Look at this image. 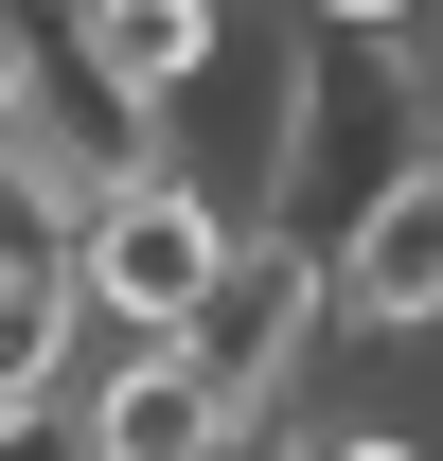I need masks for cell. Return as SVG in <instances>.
<instances>
[{"mask_svg":"<svg viewBox=\"0 0 443 461\" xmlns=\"http://www.w3.org/2000/svg\"><path fill=\"white\" fill-rule=\"evenodd\" d=\"M71 373H89V302H71V249H0V426H36Z\"/></svg>","mask_w":443,"mask_h":461,"instance_id":"8992f818","label":"cell"},{"mask_svg":"<svg viewBox=\"0 0 443 461\" xmlns=\"http://www.w3.org/2000/svg\"><path fill=\"white\" fill-rule=\"evenodd\" d=\"M231 230H249V213H231L195 160H142L107 213L71 230V302H89L107 338H195V302L231 285Z\"/></svg>","mask_w":443,"mask_h":461,"instance_id":"6da1fadb","label":"cell"},{"mask_svg":"<svg viewBox=\"0 0 443 461\" xmlns=\"http://www.w3.org/2000/svg\"><path fill=\"white\" fill-rule=\"evenodd\" d=\"M302 461H443V444H426V426H408V408H337V426H320V444H302Z\"/></svg>","mask_w":443,"mask_h":461,"instance_id":"52a82bcc","label":"cell"},{"mask_svg":"<svg viewBox=\"0 0 443 461\" xmlns=\"http://www.w3.org/2000/svg\"><path fill=\"white\" fill-rule=\"evenodd\" d=\"M36 89H54V54H36V36H18V18H0V142H18V124H36Z\"/></svg>","mask_w":443,"mask_h":461,"instance_id":"ba28073f","label":"cell"},{"mask_svg":"<svg viewBox=\"0 0 443 461\" xmlns=\"http://www.w3.org/2000/svg\"><path fill=\"white\" fill-rule=\"evenodd\" d=\"M231 444H249V408L177 338H124L107 373H89V461H231Z\"/></svg>","mask_w":443,"mask_h":461,"instance_id":"5b68a950","label":"cell"},{"mask_svg":"<svg viewBox=\"0 0 443 461\" xmlns=\"http://www.w3.org/2000/svg\"><path fill=\"white\" fill-rule=\"evenodd\" d=\"M302 18H337V36H426L443 0H302Z\"/></svg>","mask_w":443,"mask_h":461,"instance_id":"9c48e42d","label":"cell"},{"mask_svg":"<svg viewBox=\"0 0 443 461\" xmlns=\"http://www.w3.org/2000/svg\"><path fill=\"white\" fill-rule=\"evenodd\" d=\"M320 338H337V267H320V230L249 213V230H231V285L195 302V338H177V355H195L231 408H267V391H284Z\"/></svg>","mask_w":443,"mask_h":461,"instance_id":"7a4b0ae2","label":"cell"},{"mask_svg":"<svg viewBox=\"0 0 443 461\" xmlns=\"http://www.w3.org/2000/svg\"><path fill=\"white\" fill-rule=\"evenodd\" d=\"M320 267H337V338H373V355L443 338V160L373 177V195L320 230Z\"/></svg>","mask_w":443,"mask_h":461,"instance_id":"3957f363","label":"cell"},{"mask_svg":"<svg viewBox=\"0 0 443 461\" xmlns=\"http://www.w3.org/2000/svg\"><path fill=\"white\" fill-rule=\"evenodd\" d=\"M54 71H89L107 107H142V124H177L195 89L231 71V0H71L54 36H36Z\"/></svg>","mask_w":443,"mask_h":461,"instance_id":"277c9868","label":"cell"}]
</instances>
